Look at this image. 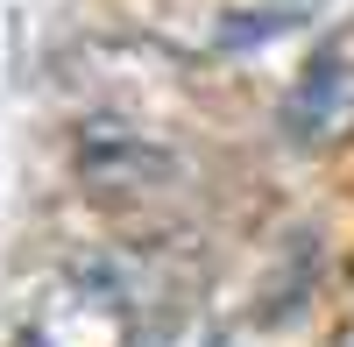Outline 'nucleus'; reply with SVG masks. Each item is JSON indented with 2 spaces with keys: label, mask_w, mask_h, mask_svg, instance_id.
Wrapping results in <instances>:
<instances>
[{
  "label": "nucleus",
  "mask_w": 354,
  "mask_h": 347,
  "mask_svg": "<svg viewBox=\"0 0 354 347\" xmlns=\"http://www.w3.org/2000/svg\"><path fill=\"white\" fill-rule=\"evenodd\" d=\"M71 170H78V185H93V191L135 198V191L177 185L185 156H177L156 128H135V121H113V113H93V121H78V135H71Z\"/></svg>",
  "instance_id": "1"
},
{
  "label": "nucleus",
  "mask_w": 354,
  "mask_h": 347,
  "mask_svg": "<svg viewBox=\"0 0 354 347\" xmlns=\"http://www.w3.org/2000/svg\"><path fill=\"white\" fill-rule=\"evenodd\" d=\"M347 113H354V64H347L340 50H326L298 78V93H290V106H283V128L298 135V142H326V135L347 128Z\"/></svg>",
  "instance_id": "2"
},
{
  "label": "nucleus",
  "mask_w": 354,
  "mask_h": 347,
  "mask_svg": "<svg viewBox=\"0 0 354 347\" xmlns=\"http://www.w3.org/2000/svg\"><path fill=\"white\" fill-rule=\"evenodd\" d=\"M64 298H71V312H78V319L93 312V326H128V298L113 291L106 276H78ZM106 340H128V333H106ZM15 347H78V340H71L64 326H50V319H28V326L15 333Z\"/></svg>",
  "instance_id": "3"
}]
</instances>
